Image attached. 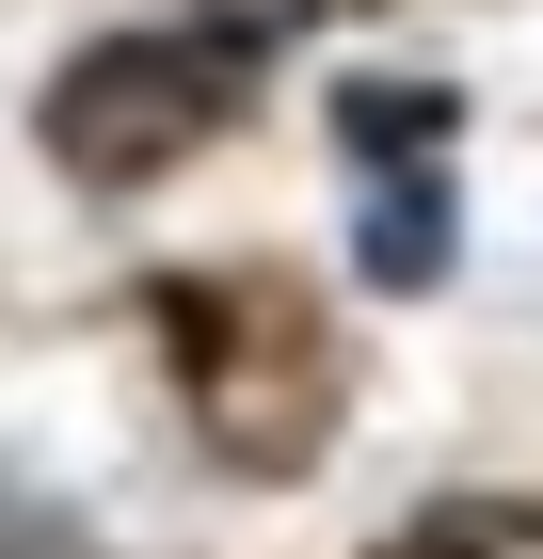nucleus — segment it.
Returning a JSON list of instances; mask_svg holds the SVG:
<instances>
[{"label": "nucleus", "instance_id": "nucleus-1", "mask_svg": "<svg viewBox=\"0 0 543 559\" xmlns=\"http://www.w3.org/2000/svg\"><path fill=\"white\" fill-rule=\"evenodd\" d=\"M383 288H432V257H448V209H432V192H383Z\"/></svg>", "mask_w": 543, "mask_h": 559}]
</instances>
